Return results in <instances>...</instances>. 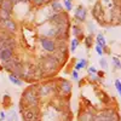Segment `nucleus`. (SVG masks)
Returning a JSON list of instances; mask_svg holds the SVG:
<instances>
[{
  "label": "nucleus",
  "instance_id": "nucleus-1",
  "mask_svg": "<svg viewBox=\"0 0 121 121\" xmlns=\"http://www.w3.org/2000/svg\"><path fill=\"white\" fill-rule=\"evenodd\" d=\"M39 95H38V86L33 85L28 87L23 95H22V99H21V104H23L26 108H38L39 105Z\"/></svg>",
  "mask_w": 121,
  "mask_h": 121
},
{
  "label": "nucleus",
  "instance_id": "nucleus-2",
  "mask_svg": "<svg viewBox=\"0 0 121 121\" xmlns=\"http://www.w3.org/2000/svg\"><path fill=\"white\" fill-rule=\"evenodd\" d=\"M59 64L60 63L58 62V59L51 53L41 59V62L39 64V68L43 73H52V72H56Z\"/></svg>",
  "mask_w": 121,
  "mask_h": 121
},
{
  "label": "nucleus",
  "instance_id": "nucleus-3",
  "mask_svg": "<svg viewBox=\"0 0 121 121\" xmlns=\"http://www.w3.org/2000/svg\"><path fill=\"white\" fill-rule=\"evenodd\" d=\"M92 16H93V18H96V21H97L98 23H100V26H105L103 6L100 5L99 1H97V3L95 4V6L92 7Z\"/></svg>",
  "mask_w": 121,
  "mask_h": 121
},
{
  "label": "nucleus",
  "instance_id": "nucleus-4",
  "mask_svg": "<svg viewBox=\"0 0 121 121\" xmlns=\"http://www.w3.org/2000/svg\"><path fill=\"white\" fill-rule=\"evenodd\" d=\"M40 44L44 47V50H46L47 52L53 53L57 50V41L51 38H46V36H41L40 38Z\"/></svg>",
  "mask_w": 121,
  "mask_h": 121
},
{
  "label": "nucleus",
  "instance_id": "nucleus-5",
  "mask_svg": "<svg viewBox=\"0 0 121 121\" xmlns=\"http://www.w3.org/2000/svg\"><path fill=\"white\" fill-rule=\"evenodd\" d=\"M56 91L59 93L60 97L69 96L70 92H72V84L68 80H60V82L56 85Z\"/></svg>",
  "mask_w": 121,
  "mask_h": 121
},
{
  "label": "nucleus",
  "instance_id": "nucleus-6",
  "mask_svg": "<svg viewBox=\"0 0 121 121\" xmlns=\"http://www.w3.org/2000/svg\"><path fill=\"white\" fill-rule=\"evenodd\" d=\"M55 90H56V84H41L38 86V95L39 97H47Z\"/></svg>",
  "mask_w": 121,
  "mask_h": 121
},
{
  "label": "nucleus",
  "instance_id": "nucleus-7",
  "mask_svg": "<svg viewBox=\"0 0 121 121\" xmlns=\"http://www.w3.org/2000/svg\"><path fill=\"white\" fill-rule=\"evenodd\" d=\"M86 17H87V11H86V9L82 6V5H79L76 9H75V11H74V18L76 19L78 22H85L86 21Z\"/></svg>",
  "mask_w": 121,
  "mask_h": 121
},
{
  "label": "nucleus",
  "instance_id": "nucleus-8",
  "mask_svg": "<svg viewBox=\"0 0 121 121\" xmlns=\"http://www.w3.org/2000/svg\"><path fill=\"white\" fill-rule=\"evenodd\" d=\"M1 22V28L6 29L7 32L10 33H16V30H17V24L12 21V19H6V21H0Z\"/></svg>",
  "mask_w": 121,
  "mask_h": 121
},
{
  "label": "nucleus",
  "instance_id": "nucleus-9",
  "mask_svg": "<svg viewBox=\"0 0 121 121\" xmlns=\"http://www.w3.org/2000/svg\"><path fill=\"white\" fill-rule=\"evenodd\" d=\"M12 57H13V50H11V48L0 51V60H1L3 63L9 62L10 59H12Z\"/></svg>",
  "mask_w": 121,
  "mask_h": 121
},
{
  "label": "nucleus",
  "instance_id": "nucleus-10",
  "mask_svg": "<svg viewBox=\"0 0 121 121\" xmlns=\"http://www.w3.org/2000/svg\"><path fill=\"white\" fill-rule=\"evenodd\" d=\"M72 29H73V33H74V36H75L76 39H79L80 41H81V40H84V39H85V34H84V29H82V27H81V26H79V24H73Z\"/></svg>",
  "mask_w": 121,
  "mask_h": 121
},
{
  "label": "nucleus",
  "instance_id": "nucleus-11",
  "mask_svg": "<svg viewBox=\"0 0 121 121\" xmlns=\"http://www.w3.org/2000/svg\"><path fill=\"white\" fill-rule=\"evenodd\" d=\"M0 9L6 10L9 12H12L13 4H12L11 0H0Z\"/></svg>",
  "mask_w": 121,
  "mask_h": 121
},
{
  "label": "nucleus",
  "instance_id": "nucleus-12",
  "mask_svg": "<svg viewBox=\"0 0 121 121\" xmlns=\"http://www.w3.org/2000/svg\"><path fill=\"white\" fill-rule=\"evenodd\" d=\"M96 45L100 46L103 50L107 47V40H105V38H104L103 34H100V33L97 34V36H96Z\"/></svg>",
  "mask_w": 121,
  "mask_h": 121
},
{
  "label": "nucleus",
  "instance_id": "nucleus-13",
  "mask_svg": "<svg viewBox=\"0 0 121 121\" xmlns=\"http://www.w3.org/2000/svg\"><path fill=\"white\" fill-rule=\"evenodd\" d=\"M51 9H52L53 12H63L64 6L60 5V3L58 1V0H53V1L51 3Z\"/></svg>",
  "mask_w": 121,
  "mask_h": 121
},
{
  "label": "nucleus",
  "instance_id": "nucleus-14",
  "mask_svg": "<svg viewBox=\"0 0 121 121\" xmlns=\"http://www.w3.org/2000/svg\"><path fill=\"white\" fill-rule=\"evenodd\" d=\"M84 43H85V46H86L87 48H91V47L93 46V44H95V38H93V35L90 34V35L85 36Z\"/></svg>",
  "mask_w": 121,
  "mask_h": 121
},
{
  "label": "nucleus",
  "instance_id": "nucleus-15",
  "mask_svg": "<svg viewBox=\"0 0 121 121\" xmlns=\"http://www.w3.org/2000/svg\"><path fill=\"white\" fill-rule=\"evenodd\" d=\"M9 79H10V81H11L13 85H17V86H22V85H23L22 79L18 78V76H16V75H13V74H10Z\"/></svg>",
  "mask_w": 121,
  "mask_h": 121
},
{
  "label": "nucleus",
  "instance_id": "nucleus-16",
  "mask_svg": "<svg viewBox=\"0 0 121 121\" xmlns=\"http://www.w3.org/2000/svg\"><path fill=\"white\" fill-rule=\"evenodd\" d=\"M112 62H113L112 64H113L114 70H121V60H120V58L117 56H113Z\"/></svg>",
  "mask_w": 121,
  "mask_h": 121
},
{
  "label": "nucleus",
  "instance_id": "nucleus-17",
  "mask_svg": "<svg viewBox=\"0 0 121 121\" xmlns=\"http://www.w3.org/2000/svg\"><path fill=\"white\" fill-rule=\"evenodd\" d=\"M6 19H11V12L0 9V21H6Z\"/></svg>",
  "mask_w": 121,
  "mask_h": 121
},
{
  "label": "nucleus",
  "instance_id": "nucleus-18",
  "mask_svg": "<svg viewBox=\"0 0 121 121\" xmlns=\"http://www.w3.org/2000/svg\"><path fill=\"white\" fill-rule=\"evenodd\" d=\"M87 59H80L79 62L75 64V70H81V69H85V68H87Z\"/></svg>",
  "mask_w": 121,
  "mask_h": 121
},
{
  "label": "nucleus",
  "instance_id": "nucleus-19",
  "mask_svg": "<svg viewBox=\"0 0 121 121\" xmlns=\"http://www.w3.org/2000/svg\"><path fill=\"white\" fill-rule=\"evenodd\" d=\"M52 1H53V0H34L33 4L36 7H41V6H45L47 4H51Z\"/></svg>",
  "mask_w": 121,
  "mask_h": 121
},
{
  "label": "nucleus",
  "instance_id": "nucleus-20",
  "mask_svg": "<svg viewBox=\"0 0 121 121\" xmlns=\"http://www.w3.org/2000/svg\"><path fill=\"white\" fill-rule=\"evenodd\" d=\"M79 45H80V40L76 39V38H74V39L72 40V43H70V52L74 53L75 50L79 47Z\"/></svg>",
  "mask_w": 121,
  "mask_h": 121
},
{
  "label": "nucleus",
  "instance_id": "nucleus-21",
  "mask_svg": "<svg viewBox=\"0 0 121 121\" xmlns=\"http://www.w3.org/2000/svg\"><path fill=\"white\" fill-rule=\"evenodd\" d=\"M98 96H99L100 100H102L103 103H105V104H110V98H109V96H108L105 92H99Z\"/></svg>",
  "mask_w": 121,
  "mask_h": 121
},
{
  "label": "nucleus",
  "instance_id": "nucleus-22",
  "mask_svg": "<svg viewBox=\"0 0 121 121\" xmlns=\"http://www.w3.org/2000/svg\"><path fill=\"white\" fill-rule=\"evenodd\" d=\"M63 6L67 11H72L73 10V0H63Z\"/></svg>",
  "mask_w": 121,
  "mask_h": 121
},
{
  "label": "nucleus",
  "instance_id": "nucleus-23",
  "mask_svg": "<svg viewBox=\"0 0 121 121\" xmlns=\"http://www.w3.org/2000/svg\"><path fill=\"white\" fill-rule=\"evenodd\" d=\"M16 117H17L16 112H15V110H11V112L7 113V117H6V119H7V121H15Z\"/></svg>",
  "mask_w": 121,
  "mask_h": 121
},
{
  "label": "nucleus",
  "instance_id": "nucleus-24",
  "mask_svg": "<svg viewBox=\"0 0 121 121\" xmlns=\"http://www.w3.org/2000/svg\"><path fill=\"white\" fill-rule=\"evenodd\" d=\"M114 86H115V88H116V91L119 92V96L121 97V81L119 79H116L115 81H114Z\"/></svg>",
  "mask_w": 121,
  "mask_h": 121
},
{
  "label": "nucleus",
  "instance_id": "nucleus-25",
  "mask_svg": "<svg viewBox=\"0 0 121 121\" xmlns=\"http://www.w3.org/2000/svg\"><path fill=\"white\" fill-rule=\"evenodd\" d=\"M99 64H100V67H102L104 70H107V69H108V62H107V59H105V58H100Z\"/></svg>",
  "mask_w": 121,
  "mask_h": 121
},
{
  "label": "nucleus",
  "instance_id": "nucleus-26",
  "mask_svg": "<svg viewBox=\"0 0 121 121\" xmlns=\"http://www.w3.org/2000/svg\"><path fill=\"white\" fill-rule=\"evenodd\" d=\"M95 50H96V52H97V55H98V56H103L104 51H103V48L100 47V46H98V45H95Z\"/></svg>",
  "mask_w": 121,
  "mask_h": 121
},
{
  "label": "nucleus",
  "instance_id": "nucleus-27",
  "mask_svg": "<svg viewBox=\"0 0 121 121\" xmlns=\"http://www.w3.org/2000/svg\"><path fill=\"white\" fill-rule=\"evenodd\" d=\"M87 72H88L90 75H97V73H98V72H97V69H96L95 67H90Z\"/></svg>",
  "mask_w": 121,
  "mask_h": 121
},
{
  "label": "nucleus",
  "instance_id": "nucleus-28",
  "mask_svg": "<svg viewBox=\"0 0 121 121\" xmlns=\"http://www.w3.org/2000/svg\"><path fill=\"white\" fill-rule=\"evenodd\" d=\"M72 76H73V79L75 80V81H76V80H79V73H78V70H73V72H72Z\"/></svg>",
  "mask_w": 121,
  "mask_h": 121
},
{
  "label": "nucleus",
  "instance_id": "nucleus-29",
  "mask_svg": "<svg viewBox=\"0 0 121 121\" xmlns=\"http://www.w3.org/2000/svg\"><path fill=\"white\" fill-rule=\"evenodd\" d=\"M97 75H98L99 78H103V76H104V72H103V70H102V72H98Z\"/></svg>",
  "mask_w": 121,
  "mask_h": 121
},
{
  "label": "nucleus",
  "instance_id": "nucleus-30",
  "mask_svg": "<svg viewBox=\"0 0 121 121\" xmlns=\"http://www.w3.org/2000/svg\"><path fill=\"white\" fill-rule=\"evenodd\" d=\"M0 119H1V120H4V119H5V114H4V113L0 114Z\"/></svg>",
  "mask_w": 121,
  "mask_h": 121
},
{
  "label": "nucleus",
  "instance_id": "nucleus-31",
  "mask_svg": "<svg viewBox=\"0 0 121 121\" xmlns=\"http://www.w3.org/2000/svg\"><path fill=\"white\" fill-rule=\"evenodd\" d=\"M27 1H30V3H33V1H34V0H27Z\"/></svg>",
  "mask_w": 121,
  "mask_h": 121
}]
</instances>
